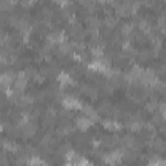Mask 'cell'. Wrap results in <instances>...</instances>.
<instances>
[{"instance_id":"obj_1","label":"cell","mask_w":166,"mask_h":166,"mask_svg":"<svg viewBox=\"0 0 166 166\" xmlns=\"http://www.w3.org/2000/svg\"><path fill=\"white\" fill-rule=\"evenodd\" d=\"M62 104H64V106L68 108V109H82V104L78 101L77 99H74L72 96L65 97L64 100H62Z\"/></svg>"},{"instance_id":"obj_2","label":"cell","mask_w":166,"mask_h":166,"mask_svg":"<svg viewBox=\"0 0 166 166\" xmlns=\"http://www.w3.org/2000/svg\"><path fill=\"white\" fill-rule=\"evenodd\" d=\"M91 124H92V119L88 118L86 115V117H79L77 119V126L82 128V130H86V128H88Z\"/></svg>"},{"instance_id":"obj_3","label":"cell","mask_w":166,"mask_h":166,"mask_svg":"<svg viewBox=\"0 0 166 166\" xmlns=\"http://www.w3.org/2000/svg\"><path fill=\"white\" fill-rule=\"evenodd\" d=\"M103 124H104V127L109 128V130H118V128H121V126L114 121H104Z\"/></svg>"},{"instance_id":"obj_4","label":"cell","mask_w":166,"mask_h":166,"mask_svg":"<svg viewBox=\"0 0 166 166\" xmlns=\"http://www.w3.org/2000/svg\"><path fill=\"white\" fill-rule=\"evenodd\" d=\"M55 2H56L57 4H60V5H62V7H64V5H68V4H69V0H55Z\"/></svg>"},{"instance_id":"obj_5","label":"cell","mask_w":166,"mask_h":166,"mask_svg":"<svg viewBox=\"0 0 166 166\" xmlns=\"http://www.w3.org/2000/svg\"><path fill=\"white\" fill-rule=\"evenodd\" d=\"M0 130H2V126H0Z\"/></svg>"}]
</instances>
